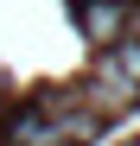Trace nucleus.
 Masks as SVG:
<instances>
[{
  "label": "nucleus",
  "instance_id": "obj_1",
  "mask_svg": "<svg viewBox=\"0 0 140 146\" xmlns=\"http://www.w3.org/2000/svg\"><path fill=\"white\" fill-rule=\"evenodd\" d=\"M134 102H140V83H127L121 70L102 57V64H96V76H89V89H83V108L96 114V121H108V114H127Z\"/></svg>",
  "mask_w": 140,
  "mask_h": 146
},
{
  "label": "nucleus",
  "instance_id": "obj_2",
  "mask_svg": "<svg viewBox=\"0 0 140 146\" xmlns=\"http://www.w3.org/2000/svg\"><path fill=\"white\" fill-rule=\"evenodd\" d=\"M83 32L89 38H127V0H83Z\"/></svg>",
  "mask_w": 140,
  "mask_h": 146
},
{
  "label": "nucleus",
  "instance_id": "obj_3",
  "mask_svg": "<svg viewBox=\"0 0 140 146\" xmlns=\"http://www.w3.org/2000/svg\"><path fill=\"white\" fill-rule=\"evenodd\" d=\"M108 64L121 70L127 83H140V38H115V51H108Z\"/></svg>",
  "mask_w": 140,
  "mask_h": 146
},
{
  "label": "nucleus",
  "instance_id": "obj_4",
  "mask_svg": "<svg viewBox=\"0 0 140 146\" xmlns=\"http://www.w3.org/2000/svg\"><path fill=\"white\" fill-rule=\"evenodd\" d=\"M127 146H140V140H127Z\"/></svg>",
  "mask_w": 140,
  "mask_h": 146
}]
</instances>
